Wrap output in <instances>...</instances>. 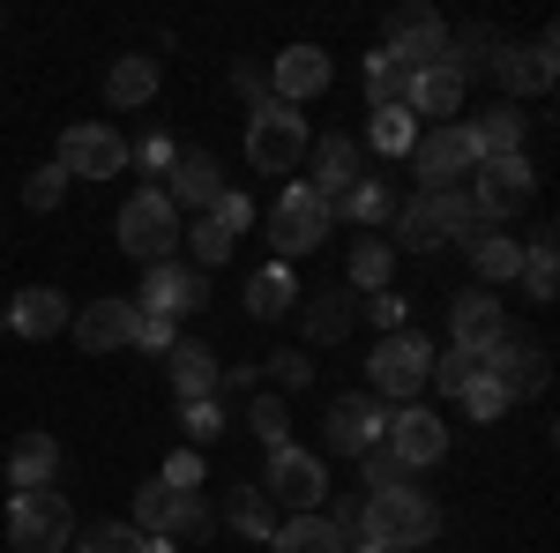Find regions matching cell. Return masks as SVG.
<instances>
[{
  "instance_id": "6f0895ef",
  "label": "cell",
  "mask_w": 560,
  "mask_h": 553,
  "mask_svg": "<svg viewBox=\"0 0 560 553\" xmlns=\"http://www.w3.org/2000/svg\"><path fill=\"white\" fill-rule=\"evenodd\" d=\"M173 344H179V330L165 314H142V322H135V352H173Z\"/></svg>"
},
{
  "instance_id": "5bb4252c",
  "label": "cell",
  "mask_w": 560,
  "mask_h": 553,
  "mask_svg": "<svg viewBox=\"0 0 560 553\" xmlns=\"http://www.w3.org/2000/svg\"><path fill=\"white\" fill-rule=\"evenodd\" d=\"M135 307L142 314H165V322H179V314H195V307H210V277L202 269H187V262H150L142 269V292H135Z\"/></svg>"
},
{
  "instance_id": "ab89813d",
  "label": "cell",
  "mask_w": 560,
  "mask_h": 553,
  "mask_svg": "<svg viewBox=\"0 0 560 553\" xmlns=\"http://www.w3.org/2000/svg\"><path fill=\"white\" fill-rule=\"evenodd\" d=\"M388 277H396V247L388 240H359L351 247V292H388Z\"/></svg>"
},
{
  "instance_id": "c3c4849f",
  "label": "cell",
  "mask_w": 560,
  "mask_h": 553,
  "mask_svg": "<svg viewBox=\"0 0 560 553\" xmlns=\"http://www.w3.org/2000/svg\"><path fill=\"white\" fill-rule=\"evenodd\" d=\"M359 314H366L382 337H396V330H404V314H411V299H404V292H366V299H359Z\"/></svg>"
},
{
  "instance_id": "b9f144b4",
  "label": "cell",
  "mask_w": 560,
  "mask_h": 553,
  "mask_svg": "<svg viewBox=\"0 0 560 553\" xmlns=\"http://www.w3.org/2000/svg\"><path fill=\"white\" fill-rule=\"evenodd\" d=\"M75 553H142V531H135L128 516H105V523H90L83 539H75Z\"/></svg>"
},
{
  "instance_id": "603a6c76",
  "label": "cell",
  "mask_w": 560,
  "mask_h": 553,
  "mask_svg": "<svg viewBox=\"0 0 560 553\" xmlns=\"http://www.w3.org/2000/svg\"><path fill=\"white\" fill-rule=\"evenodd\" d=\"M165 180H173V187H165V203H173V210H202V217H210L217 195H224V165H217L210 150H179Z\"/></svg>"
},
{
  "instance_id": "7c38bea8",
  "label": "cell",
  "mask_w": 560,
  "mask_h": 553,
  "mask_svg": "<svg viewBox=\"0 0 560 553\" xmlns=\"http://www.w3.org/2000/svg\"><path fill=\"white\" fill-rule=\"evenodd\" d=\"M478 367H486V382L501 389L509 404H523V396H546V382H553V359H546V344H538V337H516V330L493 344Z\"/></svg>"
},
{
  "instance_id": "9c48e42d",
  "label": "cell",
  "mask_w": 560,
  "mask_h": 553,
  "mask_svg": "<svg viewBox=\"0 0 560 553\" xmlns=\"http://www.w3.org/2000/svg\"><path fill=\"white\" fill-rule=\"evenodd\" d=\"M8 539L15 553H68L75 546V509L45 486V494H15L8 502Z\"/></svg>"
},
{
  "instance_id": "bcb514c9",
  "label": "cell",
  "mask_w": 560,
  "mask_h": 553,
  "mask_svg": "<svg viewBox=\"0 0 560 553\" xmlns=\"http://www.w3.org/2000/svg\"><path fill=\"white\" fill-rule=\"evenodd\" d=\"M478 375H486V367H478V352H456V344H448V352H433V375H427V382H441L448 396H456V389L478 382Z\"/></svg>"
},
{
  "instance_id": "cb8c5ba5",
  "label": "cell",
  "mask_w": 560,
  "mask_h": 553,
  "mask_svg": "<svg viewBox=\"0 0 560 553\" xmlns=\"http://www.w3.org/2000/svg\"><path fill=\"white\" fill-rule=\"evenodd\" d=\"M464 255H471L478 285L493 292V285H516V269H523V240H509L501 224H478V232H464Z\"/></svg>"
},
{
  "instance_id": "836d02e7",
  "label": "cell",
  "mask_w": 560,
  "mask_h": 553,
  "mask_svg": "<svg viewBox=\"0 0 560 553\" xmlns=\"http://www.w3.org/2000/svg\"><path fill=\"white\" fill-rule=\"evenodd\" d=\"M224 516H232V531H240V539H255V546H269V539H277V509H269V494H261L255 479H247V486H232Z\"/></svg>"
},
{
  "instance_id": "d590c367",
  "label": "cell",
  "mask_w": 560,
  "mask_h": 553,
  "mask_svg": "<svg viewBox=\"0 0 560 553\" xmlns=\"http://www.w3.org/2000/svg\"><path fill=\"white\" fill-rule=\"evenodd\" d=\"M493 53H501V38L486 31V23H464V31H448V68L471 83V76H486L493 68Z\"/></svg>"
},
{
  "instance_id": "ffe728a7",
  "label": "cell",
  "mask_w": 560,
  "mask_h": 553,
  "mask_svg": "<svg viewBox=\"0 0 560 553\" xmlns=\"http://www.w3.org/2000/svg\"><path fill=\"white\" fill-rule=\"evenodd\" d=\"M135 322H142V307L120 292H97L83 307V314H68V330H75V344L83 352H128L135 344Z\"/></svg>"
},
{
  "instance_id": "5b68a950",
  "label": "cell",
  "mask_w": 560,
  "mask_h": 553,
  "mask_svg": "<svg viewBox=\"0 0 560 553\" xmlns=\"http://www.w3.org/2000/svg\"><path fill=\"white\" fill-rule=\"evenodd\" d=\"M261 494H269V509H284V516H314L322 502H329V464L314 457V449H269V471L255 479Z\"/></svg>"
},
{
  "instance_id": "9a60e30c",
  "label": "cell",
  "mask_w": 560,
  "mask_h": 553,
  "mask_svg": "<svg viewBox=\"0 0 560 553\" xmlns=\"http://www.w3.org/2000/svg\"><path fill=\"white\" fill-rule=\"evenodd\" d=\"M553 53H560L553 31H538L530 45H501V53H493V83L509 90V105H516V97H546V90H553V76H560Z\"/></svg>"
},
{
  "instance_id": "ee69618b",
  "label": "cell",
  "mask_w": 560,
  "mask_h": 553,
  "mask_svg": "<svg viewBox=\"0 0 560 553\" xmlns=\"http://www.w3.org/2000/svg\"><path fill=\"white\" fill-rule=\"evenodd\" d=\"M179 426H187V449H210L217 434H224V404L217 396H195V404H179Z\"/></svg>"
},
{
  "instance_id": "4fadbf2b",
  "label": "cell",
  "mask_w": 560,
  "mask_h": 553,
  "mask_svg": "<svg viewBox=\"0 0 560 553\" xmlns=\"http://www.w3.org/2000/svg\"><path fill=\"white\" fill-rule=\"evenodd\" d=\"M478 150L471 135H464V120H448V128H419V142H411V172H419V195H433V187H456V180H471Z\"/></svg>"
},
{
  "instance_id": "11a10c76",
  "label": "cell",
  "mask_w": 560,
  "mask_h": 553,
  "mask_svg": "<svg viewBox=\"0 0 560 553\" xmlns=\"http://www.w3.org/2000/svg\"><path fill=\"white\" fill-rule=\"evenodd\" d=\"M359 464H366V494H374V486H404V479H411V471L396 464V457H388L382 441H374V449H366V457H359Z\"/></svg>"
},
{
  "instance_id": "d4e9b609",
  "label": "cell",
  "mask_w": 560,
  "mask_h": 553,
  "mask_svg": "<svg viewBox=\"0 0 560 553\" xmlns=\"http://www.w3.org/2000/svg\"><path fill=\"white\" fill-rule=\"evenodd\" d=\"M158 76H165V60H150V53H120V60L105 68V105H113V113L150 105V97H158Z\"/></svg>"
},
{
  "instance_id": "30bf717a",
  "label": "cell",
  "mask_w": 560,
  "mask_h": 553,
  "mask_svg": "<svg viewBox=\"0 0 560 553\" xmlns=\"http://www.w3.org/2000/svg\"><path fill=\"white\" fill-rule=\"evenodd\" d=\"M382 38H388L382 53H396V60L411 68V76L448 60V23H441V8H427V0H404V8H388Z\"/></svg>"
},
{
  "instance_id": "db71d44e",
  "label": "cell",
  "mask_w": 560,
  "mask_h": 553,
  "mask_svg": "<svg viewBox=\"0 0 560 553\" xmlns=\"http://www.w3.org/2000/svg\"><path fill=\"white\" fill-rule=\"evenodd\" d=\"M128 158H135V165H142V172H173L179 142H173V135H142V142H135Z\"/></svg>"
},
{
  "instance_id": "8992f818",
  "label": "cell",
  "mask_w": 560,
  "mask_h": 553,
  "mask_svg": "<svg viewBox=\"0 0 560 553\" xmlns=\"http://www.w3.org/2000/svg\"><path fill=\"white\" fill-rule=\"evenodd\" d=\"M329 232H337V217H329V203H322L306 180H300V187H284V195L269 203V247H277L269 262H300V255H314Z\"/></svg>"
},
{
  "instance_id": "60d3db41",
  "label": "cell",
  "mask_w": 560,
  "mask_h": 553,
  "mask_svg": "<svg viewBox=\"0 0 560 553\" xmlns=\"http://www.w3.org/2000/svg\"><path fill=\"white\" fill-rule=\"evenodd\" d=\"M404 83H411V68H404L396 53H374V60H366V97H374V113H382V105H404Z\"/></svg>"
},
{
  "instance_id": "2e32d148",
  "label": "cell",
  "mask_w": 560,
  "mask_h": 553,
  "mask_svg": "<svg viewBox=\"0 0 560 553\" xmlns=\"http://www.w3.org/2000/svg\"><path fill=\"white\" fill-rule=\"evenodd\" d=\"M501 337H509V307L486 292V285H464V292L448 299V344H456V352H478V359H486Z\"/></svg>"
},
{
  "instance_id": "9f6ffc18",
  "label": "cell",
  "mask_w": 560,
  "mask_h": 553,
  "mask_svg": "<svg viewBox=\"0 0 560 553\" xmlns=\"http://www.w3.org/2000/svg\"><path fill=\"white\" fill-rule=\"evenodd\" d=\"M232 90L247 97V113H261V105H269V76H261V60H240V68H232Z\"/></svg>"
},
{
  "instance_id": "d6986e66",
  "label": "cell",
  "mask_w": 560,
  "mask_h": 553,
  "mask_svg": "<svg viewBox=\"0 0 560 553\" xmlns=\"http://www.w3.org/2000/svg\"><path fill=\"white\" fill-rule=\"evenodd\" d=\"M52 165L68 172V180H120V172H128V142L105 128V120H97V128H68Z\"/></svg>"
},
{
  "instance_id": "8d00e7d4",
  "label": "cell",
  "mask_w": 560,
  "mask_h": 553,
  "mask_svg": "<svg viewBox=\"0 0 560 553\" xmlns=\"http://www.w3.org/2000/svg\"><path fill=\"white\" fill-rule=\"evenodd\" d=\"M411 142H419V120H411L404 105H382V113L366 120V142H359V150H382V158H411Z\"/></svg>"
},
{
  "instance_id": "f546056e",
  "label": "cell",
  "mask_w": 560,
  "mask_h": 553,
  "mask_svg": "<svg viewBox=\"0 0 560 553\" xmlns=\"http://www.w3.org/2000/svg\"><path fill=\"white\" fill-rule=\"evenodd\" d=\"M165 359H173V389H179V404H195V396H217V375H224V367H217V352H210V344L179 337L173 352H165Z\"/></svg>"
},
{
  "instance_id": "91938a15",
  "label": "cell",
  "mask_w": 560,
  "mask_h": 553,
  "mask_svg": "<svg viewBox=\"0 0 560 553\" xmlns=\"http://www.w3.org/2000/svg\"><path fill=\"white\" fill-rule=\"evenodd\" d=\"M0 330H8V314H0Z\"/></svg>"
},
{
  "instance_id": "74e56055",
  "label": "cell",
  "mask_w": 560,
  "mask_h": 553,
  "mask_svg": "<svg viewBox=\"0 0 560 553\" xmlns=\"http://www.w3.org/2000/svg\"><path fill=\"white\" fill-rule=\"evenodd\" d=\"M210 531H217L210 502H202V494H173V509H165V531H158V539L179 546V539H210Z\"/></svg>"
},
{
  "instance_id": "ba28073f",
  "label": "cell",
  "mask_w": 560,
  "mask_h": 553,
  "mask_svg": "<svg viewBox=\"0 0 560 553\" xmlns=\"http://www.w3.org/2000/svg\"><path fill=\"white\" fill-rule=\"evenodd\" d=\"M464 195H471L478 224H509V217L538 195V172H530V158H478Z\"/></svg>"
},
{
  "instance_id": "277c9868",
  "label": "cell",
  "mask_w": 560,
  "mask_h": 553,
  "mask_svg": "<svg viewBox=\"0 0 560 553\" xmlns=\"http://www.w3.org/2000/svg\"><path fill=\"white\" fill-rule=\"evenodd\" d=\"M433 375V344L419 330H396V337L374 344V359H366V396H382V404H419V389Z\"/></svg>"
},
{
  "instance_id": "680465c9",
  "label": "cell",
  "mask_w": 560,
  "mask_h": 553,
  "mask_svg": "<svg viewBox=\"0 0 560 553\" xmlns=\"http://www.w3.org/2000/svg\"><path fill=\"white\" fill-rule=\"evenodd\" d=\"M345 553H382V546H366V539H351V546Z\"/></svg>"
},
{
  "instance_id": "1f68e13d",
  "label": "cell",
  "mask_w": 560,
  "mask_h": 553,
  "mask_svg": "<svg viewBox=\"0 0 560 553\" xmlns=\"http://www.w3.org/2000/svg\"><path fill=\"white\" fill-rule=\"evenodd\" d=\"M329 217H345V224H366V232H382V224H396V187H388V180H359L345 203H329Z\"/></svg>"
},
{
  "instance_id": "4316f807",
  "label": "cell",
  "mask_w": 560,
  "mask_h": 553,
  "mask_svg": "<svg viewBox=\"0 0 560 553\" xmlns=\"http://www.w3.org/2000/svg\"><path fill=\"white\" fill-rule=\"evenodd\" d=\"M351 322H359V299H351V292H337V285L306 292V307H300L306 344H345V337H351Z\"/></svg>"
},
{
  "instance_id": "484cf974",
  "label": "cell",
  "mask_w": 560,
  "mask_h": 553,
  "mask_svg": "<svg viewBox=\"0 0 560 553\" xmlns=\"http://www.w3.org/2000/svg\"><path fill=\"white\" fill-rule=\"evenodd\" d=\"M0 314H8V330H15V337H60V330H68V299L52 292V285H31V292H15L8 307H0Z\"/></svg>"
},
{
  "instance_id": "7bdbcfd3",
  "label": "cell",
  "mask_w": 560,
  "mask_h": 553,
  "mask_svg": "<svg viewBox=\"0 0 560 553\" xmlns=\"http://www.w3.org/2000/svg\"><path fill=\"white\" fill-rule=\"evenodd\" d=\"M247 426H255L261 449H284V441H292V412H284V396H255V404H247Z\"/></svg>"
},
{
  "instance_id": "8fae6325",
  "label": "cell",
  "mask_w": 560,
  "mask_h": 553,
  "mask_svg": "<svg viewBox=\"0 0 560 553\" xmlns=\"http://www.w3.org/2000/svg\"><path fill=\"white\" fill-rule=\"evenodd\" d=\"M382 449L404 471H427V464H441V457H448V419H441V412H427V404H388Z\"/></svg>"
},
{
  "instance_id": "ac0fdd59",
  "label": "cell",
  "mask_w": 560,
  "mask_h": 553,
  "mask_svg": "<svg viewBox=\"0 0 560 553\" xmlns=\"http://www.w3.org/2000/svg\"><path fill=\"white\" fill-rule=\"evenodd\" d=\"M382 419H388L382 396L351 389V396H329V412H322V434H329V449H337V457H366V449L382 441Z\"/></svg>"
},
{
  "instance_id": "f907efd6",
  "label": "cell",
  "mask_w": 560,
  "mask_h": 553,
  "mask_svg": "<svg viewBox=\"0 0 560 553\" xmlns=\"http://www.w3.org/2000/svg\"><path fill=\"white\" fill-rule=\"evenodd\" d=\"M269 382L277 389H306L314 382V359H306V352H269Z\"/></svg>"
},
{
  "instance_id": "4dcf8cb0",
  "label": "cell",
  "mask_w": 560,
  "mask_h": 553,
  "mask_svg": "<svg viewBox=\"0 0 560 553\" xmlns=\"http://www.w3.org/2000/svg\"><path fill=\"white\" fill-rule=\"evenodd\" d=\"M464 135H471L478 158H523V113H516V105H493V113H478Z\"/></svg>"
},
{
  "instance_id": "f5cc1de1",
  "label": "cell",
  "mask_w": 560,
  "mask_h": 553,
  "mask_svg": "<svg viewBox=\"0 0 560 553\" xmlns=\"http://www.w3.org/2000/svg\"><path fill=\"white\" fill-rule=\"evenodd\" d=\"M217 224H224V232H232V240H240V232H247V224H255V203H247V195H240V187H224V195H217Z\"/></svg>"
},
{
  "instance_id": "44dd1931",
  "label": "cell",
  "mask_w": 560,
  "mask_h": 553,
  "mask_svg": "<svg viewBox=\"0 0 560 553\" xmlns=\"http://www.w3.org/2000/svg\"><path fill=\"white\" fill-rule=\"evenodd\" d=\"M306 158H314V180H306V187H314L322 203H345L351 187L366 180V150H359L351 135H322V142H314Z\"/></svg>"
},
{
  "instance_id": "3957f363",
  "label": "cell",
  "mask_w": 560,
  "mask_h": 553,
  "mask_svg": "<svg viewBox=\"0 0 560 553\" xmlns=\"http://www.w3.org/2000/svg\"><path fill=\"white\" fill-rule=\"evenodd\" d=\"M113 232H120V247H128L142 269L179 255V210L165 203V187H135L128 203H120V217H113Z\"/></svg>"
},
{
  "instance_id": "816d5d0a",
  "label": "cell",
  "mask_w": 560,
  "mask_h": 553,
  "mask_svg": "<svg viewBox=\"0 0 560 553\" xmlns=\"http://www.w3.org/2000/svg\"><path fill=\"white\" fill-rule=\"evenodd\" d=\"M158 486H173V494H202V449H179Z\"/></svg>"
},
{
  "instance_id": "7a4b0ae2",
  "label": "cell",
  "mask_w": 560,
  "mask_h": 553,
  "mask_svg": "<svg viewBox=\"0 0 560 553\" xmlns=\"http://www.w3.org/2000/svg\"><path fill=\"white\" fill-rule=\"evenodd\" d=\"M396 240L388 247H411V255H433V247H448V240H464L478 232V210L464 187H433V195H411V203H396V224H388Z\"/></svg>"
},
{
  "instance_id": "e0dca14e",
  "label": "cell",
  "mask_w": 560,
  "mask_h": 553,
  "mask_svg": "<svg viewBox=\"0 0 560 553\" xmlns=\"http://www.w3.org/2000/svg\"><path fill=\"white\" fill-rule=\"evenodd\" d=\"M261 76H269V97H277V105H292V113H300L306 97H322V90H329L337 68H329V53H322V45H284L277 60H261Z\"/></svg>"
},
{
  "instance_id": "f35d334b",
  "label": "cell",
  "mask_w": 560,
  "mask_h": 553,
  "mask_svg": "<svg viewBox=\"0 0 560 553\" xmlns=\"http://www.w3.org/2000/svg\"><path fill=\"white\" fill-rule=\"evenodd\" d=\"M179 240H187V269H202V277L232 262V232L217 217H195V232H179Z\"/></svg>"
},
{
  "instance_id": "681fc988",
  "label": "cell",
  "mask_w": 560,
  "mask_h": 553,
  "mask_svg": "<svg viewBox=\"0 0 560 553\" xmlns=\"http://www.w3.org/2000/svg\"><path fill=\"white\" fill-rule=\"evenodd\" d=\"M456 404H464V419H501V412H509V396H501V389L486 382V375L456 389Z\"/></svg>"
},
{
  "instance_id": "6da1fadb",
  "label": "cell",
  "mask_w": 560,
  "mask_h": 553,
  "mask_svg": "<svg viewBox=\"0 0 560 553\" xmlns=\"http://www.w3.org/2000/svg\"><path fill=\"white\" fill-rule=\"evenodd\" d=\"M359 539L382 553H419L441 539V502H433L427 486H374L366 502H359Z\"/></svg>"
},
{
  "instance_id": "d6a6232c",
  "label": "cell",
  "mask_w": 560,
  "mask_h": 553,
  "mask_svg": "<svg viewBox=\"0 0 560 553\" xmlns=\"http://www.w3.org/2000/svg\"><path fill=\"white\" fill-rule=\"evenodd\" d=\"M523 292L530 299H560V247H553V224H538L530 232V247H523Z\"/></svg>"
},
{
  "instance_id": "f6af8a7d",
  "label": "cell",
  "mask_w": 560,
  "mask_h": 553,
  "mask_svg": "<svg viewBox=\"0 0 560 553\" xmlns=\"http://www.w3.org/2000/svg\"><path fill=\"white\" fill-rule=\"evenodd\" d=\"M165 509H173V486H158V479H142V486H135V531H142V539H158V531H165Z\"/></svg>"
},
{
  "instance_id": "e575fe53",
  "label": "cell",
  "mask_w": 560,
  "mask_h": 553,
  "mask_svg": "<svg viewBox=\"0 0 560 553\" xmlns=\"http://www.w3.org/2000/svg\"><path fill=\"white\" fill-rule=\"evenodd\" d=\"M277 553H345V539L329 531V516H277V539H269Z\"/></svg>"
},
{
  "instance_id": "7dc6e473",
  "label": "cell",
  "mask_w": 560,
  "mask_h": 553,
  "mask_svg": "<svg viewBox=\"0 0 560 553\" xmlns=\"http://www.w3.org/2000/svg\"><path fill=\"white\" fill-rule=\"evenodd\" d=\"M60 195H68V172L60 165H38L23 180V210H60Z\"/></svg>"
},
{
  "instance_id": "52a82bcc",
  "label": "cell",
  "mask_w": 560,
  "mask_h": 553,
  "mask_svg": "<svg viewBox=\"0 0 560 553\" xmlns=\"http://www.w3.org/2000/svg\"><path fill=\"white\" fill-rule=\"evenodd\" d=\"M306 150H314V135H306V120L292 113V105L269 97L261 113H247V165H255L261 180H284Z\"/></svg>"
},
{
  "instance_id": "f1b7e54d",
  "label": "cell",
  "mask_w": 560,
  "mask_h": 553,
  "mask_svg": "<svg viewBox=\"0 0 560 553\" xmlns=\"http://www.w3.org/2000/svg\"><path fill=\"white\" fill-rule=\"evenodd\" d=\"M292 307H300L292 262H261L255 277H247V314H255V322H277V314H292Z\"/></svg>"
},
{
  "instance_id": "83f0119b",
  "label": "cell",
  "mask_w": 560,
  "mask_h": 553,
  "mask_svg": "<svg viewBox=\"0 0 560 553\" xmlns=\"http://www.w3.org/2000/svg\"><path fill=\"white\" fill-rule=\"evenodd\" d=\"M8 479H15V494H45V486L60 479V441H52V434H23V441L8 449Z\"/></svg>"
},
{
  "instance_id": "7402d4cb",
  "label": "cell",
  "mask_w": 560,
  "mask_h": 553,
  "mask_svg": "<svg viewBox=\"0 0 560 553\" xmlns=\"http://www.w3.org/2000/svg\"><path fill=\"white\" fill-rule=\"evenodd\" d=\"M464 90H471V83H464L448 60H441V68H419V76L404 83V113H411V120H433V128H448V120L464 113Z\"/></svg>"
}]
</instances>
